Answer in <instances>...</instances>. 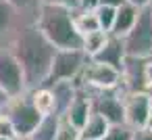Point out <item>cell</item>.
I'll return each mask as SVG.
<instances>
[{
  "instance_id": "d6a6232c",
  "label": "cell",
  "mask_w": 152,
  "mask_h": 140,
  "mask_svg": "<svg viewBox=\"0 0 152 140\" xmlns=\"http://www.w3.org/2000/svg\"><path fill=\"white\" fill-rule=\"evenodd\" d=\"M146 127H148V130H152V115H150V119H148V123H146Z\"/></svg>"
},
{
  "instance_id": "30bf717a",
  "label": "cell",
  "mask_w": 152,
  "mask_h": 140,
  "mask_svg": "<svg viewBox=\"0 0 152 140\" xmlns=\"http://www.w3.org/2000/svg\"><path fill=\"white\" fill-rule=\"evenodd\" d=\"M148 63L150 59H125L121 69V86L125 92H148Z\"/></svg>"
},
{
  "instance_id": "f1b7e54d",
  "label": "cell",
  "mask_w": 152,
  "mask_h": 140,
  "mask_svg": "<svg viewBox=\"0 0 152 140\" xmlns=\"http://www.w3.org/2000/svg\"><path fill=\"white\" fill-rule=\"evenodd\" d=\"M125 2L131 4V7H135L137 11H142V9H148V7H150L152 0H125Z\"/></svg>"
},
{
  "instance_id": "ffe728a7",
  "label": "cell",
  "mask_w": 152,
  "mask_h": 140,
  "mask_svg": "<svg viewBox=\"0 0 152 140\" xmlns=\"http://www.w3.org/2000/svg\"><path fill=\"white\" fill-rule=\"evenodd\" d=\"M73 23H75V29L77 34L83 38L86 34L90 32H98V19H96V13L94 11H73Z\"/></svg>"
},
{
  "instance_id": "44dd1931",
  "label": "cell",
  "mask_w": 152,
  "mask_h": 140,
  "mask_svg": "<svg viewBox=\"0 0 152 140\" xmlns=\"http://www.w3.org/2000/svg\"><path fill=\"white\" fill-rule=\"evenodd\" d=\"M106 38H108V34H106V32H102V29L86 34V36L81 38V50H83V55H86L88 59H92V57H94V55L104 46Z\"/></svg>"
},
{
  "instance_id": "52a82bcc",
  "label": "cell",
  "mask_w": 152,
  "mask_h": 140,
  "mask_svg": "<svg viewBox=\"0 0 152 140\" xmlns=\"http://www.w3.org/2000/svg\"><path fill=\"white\" fill-rule=\"evenodd\" d=\"M75 84L86 90H113V88L121 86V71L110 65L88 59V63H86L83 71L79 73V77L75 80Z\"/></svg>"
},
{
  "instance_id": "9a60e30c",
  "label": "cell",
  "mask_w": 152,
  "mask_h": 140,
  "mask_svg": "<svg viewBox=\"0 0 152 140\" xmlns=\"http://www.w3.org/2000/svg\"><path fill=\"white\" fill-rule=\"evenodd\" d=\"M52 96H54V102H56V115H63L67 111V107L71 105V100L75 98L77 94V84L75 82H54L48 86Z\"/></svg>"
},
{
  "instance_id": "5b68a950",
  "label": "cell",
  "mask_w": 152,
  "mask_h": 140,
  "mask_svg": "<svg viewBox=\"0 0 152 140\" xmlns=\"http://www.w3.org/2000/svg\"><path fill=\"white\" fill-rule=\"evenodd\" d=\"M86 90V88H83ZM92 102V111L102 115L110 125L125 123V111H123V96L127 94L123 86H117L113 90H86Z\"/></svg>"
},
{
  "instance_id": "4fadbf2b",
  "label": "cell",
  "mask_w": 152,
  "mask_h": 140,
  "mask_svg": "<svg viewBox=\"0 0 152 140\" xmlns=\"http://www.w3.org/2000/svg\"><path fill=\"white\" fill-rule=\"evenodd\" d=\"M137 9L135 7H131V4H123V7H119L117 11H115V21H113V29H110V36H117V38H123L131 27H133V23H135V19H137Z\"/></svg>"
},
{
  "instance_id": "e0dca14e",
  "label": "cell",
  "mask_w": 152,
  "mask_h": 140,
  "mask_svg": "<svg viewBox=\"0 0 152 140\" xmlns=\"http://www.w3.org/2000/svg\"><path fill=\"white\" fill-rule=\"evenodd\" d=\"M29 96H31V105L36 107V111H38L42 117H46V115H56V102H54V96H52V92H50L48 86L29 90Z\"/></svg>"
},
{
  "instance_id": "d6986e66",
  "label": "cell",
  "mask_w": 152,
  "mask_h": 140,
  "mask_svg": "<svg viewBox=\"0 0 152 140\" xmlns=\"http://www.w3.org/2000/svg\"><path fill=\"white\" fill-rule=\"evenodd\" d=\"M56 125H58V115H46L38 121V125L25 140H54Z\"/></svg>"
},
{
  "instance_id": "ba28073f",
  "label": "cell",
  "mask_w": 152,
  "mask_h": 140,
  "mask_svg": "<svg viewBox=\"0 0 152 140\" xmlns=\"http://www.w3.org/2000/svg\"><path fill=\"white\" fill-rule=\"evenodd\" d=\"M0 88L7 92L9 98L27 92L23 71L17 63V59L7 48H0Z\"/></svg>"
},
{
  "instance_id": "603a6c76",
  "label": "cell",
  "mask_w": 152,
  "mask_h": 140,
  "mask_svg": "<svg viewBox=\"0 0 152 140\" xmlns=\"http://www.w3.org/2000/svg\"><path fill=\"white\" fill-rule=\"evenodd\" d=\"M115 11L117 9H110V7H98L94 13H96V19H98V27L106 34H110L113 29V21H115Z\"/></svg>"
},
{
  "instance_id": "d4e9b609",
  "label": "cell",
  "mask_w": 152,
  "mask_h": 140,
  "mask_svg": "<svg viewBox=\"0 0 152 140\" xmlns=\"http://www.w3.org/2000/svg\"><path fill=\"white\" fill-rule=\"evenodd\" d=\"M0 138H17V132L11 123V119L4 115V113H0ZM19 140V138H17Z\"/></svg>"
},
{
  "instance_id": "5bb4252c",
  "label": "cell",
  "mask_w": 152,
  "mask_h": 140,
  "mask_svg": "<svg viewBox=\"0 0 152 140\" xmlns=\"http://www.w3.org/2000/svg\"><path fill=\"white\" fill-rule=\"evenodd\" d=\"M19 27V17L15 13V9L7 2L0 0V48H4L9 38L13 36V32Z\"/></svg>"
},
{
  "instance_id": "d590c367",
  "label": "cell",
  "mask_w": 152,
  "mask_h": 140,
  "mask_svg": "<svg viewBox=\"0 0 152 140\" xmlns=\"http://www.w3.org/2000/svg\"><path fill=\"white\" fill-rule=\"evenodd\" d=\"M79 140H86V138H79Z\"/></svg>"
},
{
  "instance_id": "4316f807",
  "label": "cell",
  "mask_w": 152,
  "mask_h": 140,
  "mask_svg": "<svg viewBox=\"0 0 152 140\" xmlns=\"http://www.w3.org/2000/svg\"><path fill=\"white\" fill-rule=\"evenodd\" d=\"M131 140H152V130H148L146 125L144 127H137V130H133Z\"/></svg>"
},
{
  "instance_id": "9c48e42d",
  "label": "cell",
  "mask_w": 152,
  "mask_h": 140,
  "mask_svg": "<svg viewBox=\"0 0 152 140\" xmlns=\"http://www.w3.org/2000/svg\"><path fill=\"white\" fill-rule=\"evenodd\" d=\"M152 94L148 92H127L123 96V111H125V125L131 130L144 127L152 115Z\"/></svg>"
},
{
  "instance_id": "1f68e13d",
  "label": "cell",
  "mask_w": 152,
  "mask_h": 140,
  "mask_svg": "<svg viewBox=\"0 0 152 140\" xmlns=\"http://www.w3.org/2000/svg\"><path fill=\"white\" fill-rule=\"evenodd\" d=\"M148 92L152 94V59L148 63Z\"/></svg>"
},
{
  "instance_id": "2e32d148",
  "label": "cell",
  "mask_w": 152,
  "mask_h": 140,
  "mask_svg": "<svg viewBox=\"0 0 152 140\" xmlns=\"http://www.w3.org/2000/svg\"><path fill=\"white\" fill-rule=\"evenodd\" d=\"M19 17V25H36L42 2L40 0H7Z\"/></svg>"
},
{
  "instance_id": "6da1fadb",
  "label": "cell",
  "mask_w": 152,
  "mask_h": 140,
  "mask_svg": "<svg viewBox=\"0 0 152 140\" xmlns=\"http://www.w3.org/2000/svg\"><path fill=\"white\" fill-rule=\"evenodd\" d=\"M4 48L17 59L27 90L42 88L46 84L56 48L44 38V34L36 25H19Z\"/></svg>"
},
{
  "instance_id": "7a4b0ae2",
  "label": "cell",
  "mask_w": 152,
  "mask_h": 140,
  "mask_svg": "<svg viewBox=\"0 0 152 140\" xmlns=\"http://www.w3.org/2000/svg\"><path fill=\"white\" fill-rule=\"evenodd\" d=\"M36 27L56 50H77L81 48V36L73 23V11L65 7L42 4Z\"/></svg>"
},
{
  "instance_id": "8d00e7d4",
  "label": "cell",
  "mask_w": 152,
  "mask_h": 140,
  "mask_svg": "<svg viewBox=\"0 0 152 140\" xmlns=\"http://www.w3.org/2000/svg\"><path fill=\"white\" fill-rule=\"evenodd\" d=\"M150 109H152V105H150Z\"/></svg>"
},
{
  "instance_id": "e575fe53",
  "label": "cell",
  "mask_w": 152,
  "mask_h": 140,
  "mask_svg": "<svg viewBox=\"0 0 152 140\" xmlns=\"http://www.w3.org/2000/svg\"><path fill=\"white\" fill-rule=\"evenodd\" d=\"M148 11H150V15H152V2H150V7H148Z\"/></svg>"
},
{
  "instance_id": "7402d4cb",
  "label": "cell",
  "mask_w": 152,
  "mask_h": 140,
  "mask_svg": "<svg viewBox=\"0 0 152 140\" xmlns=\"http://www.w3.org/2000/svg\"><path fill=\"white\" fill-rule=\"evenodd\" d=\"M81 138V132L79 127H75L67 117L58 115V125H56V134H54V140H79Z\"/></svg>"
},
{
  "instance_id": "8fae6325",
  "label": "cell",
  "mask_w": 152,
  "mask_h": 140,
  "mask_svg": "<svg viewBox=\"0 0 152 140\" xmlns=\"http://www.w3.org/2000/svg\"><path fill=\"white\" fill-rule=\"evenodd\" d=\"M125 59H127V55H125V48H123V40L117 38V36H110V34H108V38H106L104 46L92 57V61L110 65V67H115V69H119V71L123 69Z\"/></svg>"
},
{
  "instance_id": "836d02e7",
  "label": "cell",
  "mask_w": 152,
  "mask_h": 140,
  "mask_svg": "<svg viewBox=\"0 0 152 140\" xmlns=\"http://www.w3.org/2000/svg\"><path fill=\"white\" fill-rule=\"evenodd\" d=\"M0 140H17V138H0Z\"/></svg>"
},
{
  "instance_id": "484cf974",
  "label": "cell",
  "mask_w": 152,
  "mask_h": 140,
  "mask_svg": "<svg viewBox=\"0 0 152 140\" xmlns=\"http://www.w3.org/2000/svg\"><path fill=\"white\" fill-rule=\"evenodd\" d=\"M42 4H52V7H65L69 11H77L79 9V0H40Z\"/></svg>"
},
{
  "instance_id": "f546056e",
  "label": "cell",
  "mask_w": 152,
  "mask_h": 140,
  "mask_svg": "<svg viewBox=\"0 0 152 140\" xmlns=\"http://www.w3.org/2000/svg\"><path fill=\"white\" fill-rule=\"evenodd\" d=\"M125 4V0H100V7H110V9H119Z\"/></svg>"
},
{
  "instance_id": "ac0fdd59",
  "label": "cell",
  "mask_w": 152,
  "mask_h": 140,
  "mask_svg": "<svg viewBox=\"0 0 152 140\" xmlns=\"http://www.w3.org/2000/svg\"><path fill=\"white\" fill-rule=\"evenodd\" d=\"M108 127H110V123L102 115H98V113L92 111L90 117H88V121L83 123V127L79 132H81V138H86V140H102L104 134L108 132Z\"/></svg>"
},
{
  "instance_id": "8992f818",
  "label": "cell",
  "mask_w": 152,
  "mask_h": 140,
  "mask_svg": "<svg viewBox=\"0 0 152 140\" xmlns=\"http://www.w3.org/2000/svg\"><path fill=\"white\" fill-rule=\"evenodd\" d=\"M88 63V57L83 55L81 48L77 50H56L52 57V65L46 77L44 86H50L54 82H75L79 73L83 71Z\"/></svg>"
},
{
  "instance_id": "4dcf8cb0",
  "label": "cell",
  "mask_w": 152,
  "mask_h": 140,
  "mask_svg": "<svg viewBox=\"0 0 152 140\" xmlns=\"http://www.w3.org/2000/svg\"><path fill=\"white\" fill-rule=\"evenodd\" d=\"M7 102H9V96H7V92H4L2 88H0V111L7 107Z\"/></svg>"
},
{
  "instance_id": "83f0119b",
  "label": "cell",
  "mask_w": 152,
  "mask_h": 140,
  "mask_svg": "<svg viewBox=\"0 0 152 140\" xmlns=\"http://www.w3.org/2000/svg\"><path fill=\"white\" fill-rule=\"evenodd\" d=\"M100 7V0H79V11H96Z\"/></svg>"
},
{
  "instance_id": "3957f363",
  "label": "cell",
  "mask_w": 152,
  "mask_h": 140,
  "mask_svg": "<svg viewBox=\"0 0 152 140\" xmlns=\"http://www.w3.org/2000/svg\"><path fill=\"white\" fill-rule=\"evenodd\" d=\"M0 113H4V115L11 119V123H13V127H15L19 140H25V138L34 132V127L38 125V121L42 119V115H40V113L36 111V107L31 105L29 90L23 92V94H19V96L9 98L7 107L0 111Z\"/></svg>"
},
{
  "instance_id": "277c9868",
  "label": "cell",
  "mask_w": 152,
  "mask_h": 140,
  "mask_svg": "<svg viewBox=\"0 0 152 140\" xmlns=\"http://www.w3.org/2000/svg\"><path fill=\"white\" fill-rule=\"evenodd\" d=\"M127 57L133 59H152V15L148 9L137 13L133 27L121 38Z\"/></svg>"
},
{
  "instance_id": "7c38bea8",
  "label": "cell",
  "mask_w": 152,
  "mask_h": 140,
  "mask_svg": "<svg viewBox=\"0 0 152 140\" xmlns=\"http://www.w3.org/2000/svg\"><path fill=\"white\" fill-rule=\"evenodd\" d=\"M79 88V86H77ZM90 113H92V102H90V96H88V92L83 90V88H79L77 90V94H75V98L71 100V105L67 107V111L63 113V117H67L75 127H83V123L88 121V117H90Z\"/></svg>"
},
{
  "instance_id": "cb8c5ba5",
  "label": "cell",
  "mask_w": 152,
  "mask_h": 140,
  "mask_svg": "<svg viewBox=\"0 0 152 140\" xmlns=\"http://www.w3.org/2000/svg\"><path fill=\"white\" fill-rule=\"evenodd\" d=\"M131 136H133V130L125 123H119V125H110L102 140H131Z\"/></svg>"
}]
</instances>
